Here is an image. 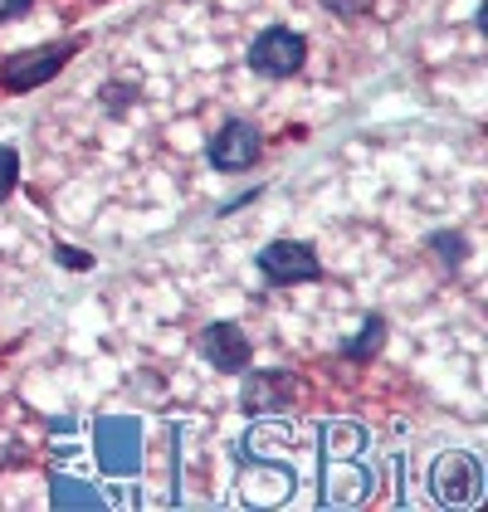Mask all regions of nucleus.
Returning a JSON list of instances; mask_svg holds the SVG:
<instances>
[{
  "label": "nucleus",
  "mask_w": 488,
  "mask_h": 512,
  "mask_svg": "<svg viewBox=\"0 0 488 512\" xmlns=\"http://www.w3.org/2000/svg\"><path fill=\"white\" fill-rule=\"evenodd\" d=\"M15 166H20L15 152H5V147H0V200L10 196V186H15Z\"/></svg>",
  "instance_id": "obj_11"
},
{
  "label": "nucleus",
  "mask_w": 488,
  "mask_h": 512,
  "mask_svg": "<svg viewBox=\"0 0 488 512\" xmlns=\"http://www.w3.org/2000/svg\"><path fill=\"white\" fill-rule=\"evenodd\" d=\"M288 400H293V376L284 371H254L244 381V410H254V415H274Z\"/></svg>",
  "instance_id": "obj_7"
},
{
  "label": "nucleus",
  "mask_w": 488,
  "mask_h": 512,
  "mask_svg": "<svg viewBox=\"0 0 488 512\" xmlns=\"http://www.w3.org/2000/svg\"><path fill=\"white\" fill-rule=\"evenodd\" d=\"M435 249H440L445 259H459V254H464V239L459 235H435Z\"/></svg>",
  "instance_id": "obj_12"
},
{
  "label": "nucleus",
  "mask_w": 488,
  "mask_h": 512,
  "mask_svg": "<svg viewBox=\"0 0 488 512\" xmlns=\"http://www.w3.org/2000/svg\"><path fill=\"white\" fill-rule=\"evenodd\" d=\"M25 10H30V0H0V20H15Z\"/></svg>",
  "instance_id": "obj_14"
},
{
  "label": "nucleus",
  "mask_w": 488,
  "mask_h": 512,
  "mask_svg": "<svg viewBox=\"0 0 488 512\" xmlns=\"http://www.w3.org/2000/svg\"><path fill=\"white\" fill-rule=\"evenodd\" d=\"M249 64L259 74H269V79H284V74H293L303 64V40L293 30H264L254 40V49H249Z\"/></svg>",
  "instance_id": "obj_2"
},
{
  "label": "nucleus",
  "mask_w": 488,
  "mask_h": 512,
  "mask_svg": "<svg viewBox=\"0 0 488 512\" xmlns=\"http://www.w3.org/2000/svg\"><path fill=\"white\" fill-rule=\"evenodd\" d=\"M381 337H386V332H381V322L371 317V322H366V332L352 342V347H347V356H371L376 347H381Z\"/></svg>",
  "instance_id": "obj_10"
},
{
  "label": "nucleus",
  "mask_w": 488,
  "mask_h": 512,
  "mask_svg": "<svg viewBox=\"0 0 488 512\" xmlns=\"http://www.w3.org/2000/svg\"><path fill=\"white\" fill-rule=\"evenodd\" d=\"M205 356L215 361V371H244L249 366V342L235 322H215L205 332Z\"/></svg>",
  "instance_id": "obj_8"
},
{
  "label": "nucleus",
  "mask_w": 488,
  "mask_h": 512,
  "mask_svg": "<svg viewBox=\"0 0 488 512\" xmlns=\"http://www.w3.org/2000/svg\"><path fill=\"white\" fill-rule=\"evenodd\" d=\"M69 54H74V44H44V49H30V54H15L0 69V79H5V88H40L69 64Z\"/></svg>",
  "instance_id": "obj_1"
},
{
  "label": "nucleus",
  "mask_w": 488,
  "mask_h": 512,
  "mask_svg": "<svg viewBox=\"0 0 488 512\" xmlns=\"http://www.w3.org/2000/svg\"><path fill=\"white\" fill-rule=\"evenodd\" d=\"M254 157H259V132H254L249 122L220 127L215 142H210V161H215L220 171H244V166H254Z\"/></svg>",
  "instance_id": "obj_6"
},
{
  "label": "nucleus",
  "mask_w": 488,
  "mask_h": 512,
  "mask_svg": "<svg viewBox=\"0 0 488 512\" xmlns=\"http://www.w3.org/2000/svg\"><path fill=\"white\" fill-rule=\"evenodd\" d=\"M323 5H332L337 15H362V10L371 5V0H323Z\"/></svg>",
  "instance_id": "obj_13"
},
{
  "label": "nucleus",
  "mask_w": 488,
  "mask_h": 512,
  "mask_svg": "<svg viewBox=\"0 0 488 512\" xmlns=\"http://www.w3.org/2000/svg\"><path fill=\"white\" fill-rule=\"evenodd\" d=\"M142 454V434L132 420H103L98 425V464L108 473H132Z\"/></svg>",
  "instance_id": "obj_4"
},
{
  "label": "nucleus",
  "mask_w": 488,
  "mask_h": 512,
  "mask_svg": "<svg viewBox=\"0 0 488 512\" xmlns=\"http://www.w3.org/2000/svg\"><path fill=\"white\" fill-rule=\"evenodd\" d=\"M479 483H484V469L469 454H445L435 464V493L449 498V503H474L479 498Z\"/></svg>",
  "instance_id": "obj_5"
},
{
  "label": "nucleus",
  "mask_w": 488,
  "mask_h": 512,
  "mask_svg": "<svg viewBox=\"0 0 488 512\" xmlns=\"http://www.w3.org/2000/svg\"><path fill=\"white\" fill-rule=\"evenodd\" d=\"M54 503H59V508H103V498H98L93 488L74 483V478H59V483H54Z\"/></svg>",
  "instance_id": "obj_9"
},
{
  "label": "nucleus",
  "mask_w": 488,
  "mask_h": 512,
  "mask_svg": "<svg viewBox=\"0 0 488 512\" xmlns=\"http://www.w3.org/2000/svg\"><path fill=\"white\" fill-rule=\"evenodd\" d=\"M259 274L269 283H308V278H318V259H313V249L279 239V244L259 249Z\"/></svg>",
  "instance_id": "obj_3"
}]
</instances>
